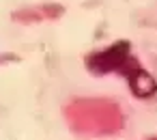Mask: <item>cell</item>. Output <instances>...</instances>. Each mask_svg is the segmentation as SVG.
Segmentation results:
<instances>
[{"label": "cell", "instance_id": "7a4b0ae2", "mask_svg": "<svg viewBox=\"0 0 157 140\" xmlns=\"http://www.w3.org/2000/svg\"><path fill=\"white\" fill-rule=\"evenodd\" d=\"M125 78H127V82H129V86H131V93H133L136 97H140V99H148V97H153V95L157 93V82H155V78H153L146 69H142L140 65H136Z\"/></svg>", "mask_w": 157, "mask_h": 140}, {"label": "cell", "instance_id": "3957f363", "mask_svg": "<svg viewBox=\"0 0 157 140\" xmlns=\"http://www.w3.org/2000/svg\"><path fill=\"white\" fill-rule=\"evenodd\" d=\"M151 140H155V138H151Z\"/></svg>", "mask_w": 157, "mask_h": 140}, {"label": "cell", "instance_id": "6da1fadb", "mask_svg": "<svg viewBox=\"0 0 157 140\" xmlns=\"http://www.w3.org/2000/svg\"><path fill=\"white\" fill-rule=\"evenodd\" d=\"M84 63H86L88 71L95 73V76H103V73H110V71H118V73L127 76L136 65H140L131 56L129 41H116L114 45H110L101 52L88 54Z\"/></svg>", "mask_w": 157, "mask_h": 140}]
</instances>
